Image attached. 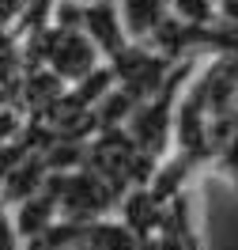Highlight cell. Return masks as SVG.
I'll use <instances>...</instances> for the list:
<instances>
[{
	"label": "cell",
	"instance_id": "cell-1",
	"mask_svg": "<svg viewBox=\"0 0 238 250\" xmlns=\"http://www.w3.org/2000/svg\"><path fill=\"white\" fill-rule=\"evenodd\" d=\"M8 208H12L16 231H19V239H23V250L31 247L46 228H53V224L61 220V212H57V197H53L46 186L38 189V193H31V197H23V201L8 205Z\"/></svg>",
	"mask_w": 238,
	"mask_h": 250
},
{
	"label": "cell",
	"instance_id": "cell-2",
	"mask_svg": "<svg viewBox=\"0 0 238 250\" xmlns=\"http://www.w3.org/2000/svg\"><path fill=\"white\" fill-rule=\"evenodd\" d=\"M117 12L132 42H144L163 19L170 16V0H117Z\"/></svg>",
	"mask_w": 238,
	"mask_h": 250
},
{
	"label": "cell",
	"instance_id": "cell-3",
	"mask_svg": "<svg viewBox=\"0 0 238 250\" xmlns=\"http://www.w3.org/2000/svg\"><path fill=\"white\" fill-rule=\"evenodd\" d=\"M212 174H220L227 186L238 193V133H231L227 141L216 144V152H212Z\"/></svg>",
	"mask_w": 238,
	"mask_h": 250
},
{
	"label": "cell",
	"instance_id": "cell-4",
	"mask_svg": "<svg viewBox=\"0 0 238 250\" xmlns=\"http://www.w3.org/2000/svg\"><path fill=\"white\" fill-rule=\"evenodd\" d=\"M170 16L193 27H208V23H220V8L216 0H170Z\"/></svg>",
	"mask_w": 238,
	"mask_h": 250
}]
</instances>
